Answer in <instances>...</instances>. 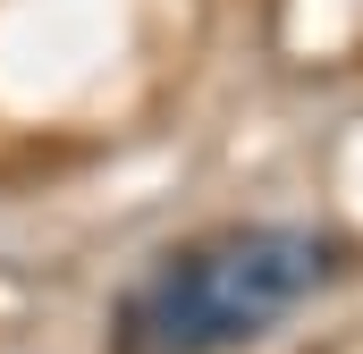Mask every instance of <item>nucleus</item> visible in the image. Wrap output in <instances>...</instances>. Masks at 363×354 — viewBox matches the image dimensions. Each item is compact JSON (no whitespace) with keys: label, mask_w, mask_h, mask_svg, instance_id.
I'll return each mask as SVG.
<instances>
[{"label":"nucleus","mask_w":363,"mask_h":354,"mask_svg":"<svg viewBox=\"0 0 363 354\" xmlns=\"http://www.w3.org/2000/svg\"><path fill=\"white\" fill-rule=\"evenodd\" d=\"M330 278V245L313 228H228L161 270L144 295V329L161 354H228L287 321Z\"/></svg>","instance_id":"nucleus-1"}]
</instances>
